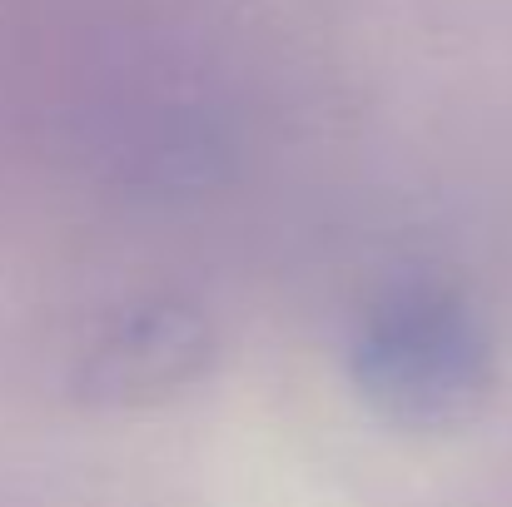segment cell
<instances>
[{"label":"cell","instance_id":"1","mask_svg":"<svg viewBox=\"0 0 512 507\" xmlns=\"http://www.w3.org/2000/svg\"><path fill=\"white\" fill-rule=\"evenodd\" d=\"M348 368L358 393L408 428L468 418L493 383V353L478 319L443 289L383 299L353 343Z\"/></svg>","mask_w":512,"mask_h":507},{"label":"cell","instance_id":"2","mask_svg":"<svg viewBox=\"0 0 512 507\" xmlns=\"http://www.w3.org/2000/svg\"><path fill=\"white\" fill-rule=\"evenodd\" d=\"M209 363H214L209 319L189 304H150L110 324V334L85 353L75 388L85 403L100 408H140L189 388L194 378H204Z\"/></svg>","mask_w":512,"mask_h":507}]
</instances>
